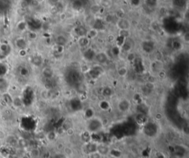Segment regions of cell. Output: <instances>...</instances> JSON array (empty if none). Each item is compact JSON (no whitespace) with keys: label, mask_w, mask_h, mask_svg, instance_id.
<instances>
[{"label":"cell","mask_w":189,"mask_h":158,"mask_svg":"<svg viewBox=\"0 0 189 158\" xmlns=\"http://www.w3.org/2000/svg\"><path fill=\"white\" fill-rule=\"evenodd\" d=\"M104 128V123L100 117H94L87 120L86 123V130L89 133H99Z\"/></svg>","instance_id":"cell-1"},{"label":"cell","mask_w":189,"mask_h":158,"mask_svg":"<svg viewBox=\"0 0 189 158\" xmlns=\"http://www.w3.org/2000/svg\"><path fill=\"white\" fill-rule=\"evenodd\" d=\"M132 103L131 101L127 98H122L119 100V101L117 103V109L121 113H126L130 110Z\"/></svg>","instance_id":"cell-2"},{"label":"cell","mask_w":189,"mask_h":158,"mask_svg":"<svg viewBox=\"0 0 189 158\" xmlns=\"http://www.w3.org/2000/svg\"><path fill=\"white\" fill-rule=\"evenodd\" d=\"M109 59V58L108 54L104 51H100L96 53L94 58V61L97 63V64H99V65L106 64V62H108Z\"/></svg>","instance_id":"cell-3"},{"label":"cell","mask_w":189,"mask_h":158,"mask_svg":"<svg viewBox=\"0 0 189 158\" xmlns=\"http://www.w3.org/2000/svg\"><path fill=\"white\" fill-rule=\"evenodd\" d=\"M97 145H98V143L93 141V140L88 143H85L83 144L82 151H84V154H86L87 155H89V154H91V153L94 152V151H96Z\"/></svg>","instance_id":"cell-4"},{"label":"cell","mask_w":189,"mask_h":158,"mask_svg":"<svg viewBox=\"0 0 189 158\" xmlns=\"http://www.w3.org/2000/svg\"><path fill=\"white\" fill-rule=\"evenodd\" d=\"M116 26L119 30H129L131 29V22L127 19H119L116 21Z\"/></svg>","instance_id":"cell-5"},{"label":"cell","mask_w":189,"mask_h":158,"mask_svg":"<svg viewBox=\"0 0 189 158\" xmlns=\"http://www.w3.org/2000/svg\"><path fill=\"white\" fill-rule=\"evenodd\" d=\"M110 150L111 147L109 146V145L105 143H98V145H97L96 151H98V152L99 153L100 155H101L103 157L109 155V152H110Z\"/></svg>","instance_id":"cell-6"},{"label":"cell","mask_w":189,"mask_h":158,"mask_svg":"<svg viewBox=\"0 0 189 158\" xmlns=\"http://www.w3.org/2000/svg\"><path fill=\"white\" fill-rule=\"evenodd\" d=\"M68 39L67 38V36H65L64 35L62 34H59L55 37L54 39V42H55V45H58V46H61V47H65L68 44Z\"/></svg>","instance_id":"cell-7"},{"label":"cell","mask_w":189,"mask_h":158,"mask_svg":"<svg viewBox=\"0 0 189 158\" xmlns=\"http://www.w3.org/2000/svg\"><path fill=\"white\" fill-rule=\"evenodd\" d=\"M14 45L19 50H23V49H27V39L24 37L16 38L14 41Z\"/></svg>","instance_id":"cell-8"},{"label":"cell","mask_w":189,"mask_h":158,"mask_svg":"<svg viewBox=\"0 0 189 158\" xmlns=\"http://www.w3.org/2000/svg\"><path fill=\"white\" fill-rule=\"evenodd\" d=\"M41 74H42L43 77L46 78L47 80H50V79H53V78L54 77V70L53 68L50 67H46L42 69Z\"/></svg>","instance_id":"cell-9"},{"label":"cell","mask_w":189,"mask_h":158,"mask_svg":"<svg viewBox=\"0 0 189 158\" xmlns=\"http://www.w3.org/2000/svg\"><path fill=\"white\" fill-rule=\"evenodd\" d=\"M74 33L79 38L84 37L87 36V29L86 28L84 25H77L74 28Z\"/></svg>","instance_id":"cell-10"},{"label":"cell","mask_w":189,"mask_h":158,"mask_svg":"<svg viewBox=\"0 0 189 158\" xmlns=\"http://www.w3.org/2000/svg\"><path fill=\"white\" fill-rule=\"evenodd\" d=\"M132 47H133V43L131 41V39H126V40L124 41L123 44L121 46V50L123 52H126V53H130L131 50H132Z\"/></svg>","instance_id":"cell-11"},{"label":"cell","mask_w":189,"mask_h":158,"mask_svg":"<svg viewBox=\"0 0 189 158\" xmlns=\"http://www.w3.org/2000/svg\"><path fill=\"white\" fill-rule=\"evenodd\" d=\"M31 62L34 66H36L37 67H40L41 66H42L43 62H44V59L41 55H35L32 58Z\"/></svg>","instance_id":"cell-12"},{"label":"cell","mask_w":189,"mask_h":158,"mask_svg":"<svg viewBox=\"0 0 189 158\" xmlns=\"http://www.w3.org/2000/svg\"><path fill=\"white\" fill-rule=\"evenodd\" d=\"M95 53L94 50L91 48H86V50L84 52V57L86 60L87 61H93L94 60Z\"/></svg>","instance_id":"cell-13"},{"label":"cell","mask_w":189,"mask_h":158,"mask_svg":"<svg viewBox=\"0 0 189 158\" xmlns=\"http://www.w3.org/2000/svg\"><path fill=\"white\" fill-rule=\"evenodd\" d=\"M89 43H90V40H89L88 38H87L86 36L84 37H80L78 39V44H79V46L81 48H83V49H86V48L89 47Z\"/></svg>","instance_id":"cell-14"},{"label":"cell","mask_w":189,"mask_h":158,"mask_svg":"<svg viewBox=\"0 0 189 158\" xmlns=\"http://www.w3.org/2000/svg\"><path fill=\"white\" fill-rule=\"evenodd\" d=\"M98 33H99V31H98V29L92 27V28L87 30V36H86V37L88 38V39L91 41L93 39H94L95 38L98 37Z\"/></svg>","instance_id":"cell-15"},{"label":"cell","mask_w":189,"mask_h":158,"mask_svg":"<svg viewBox=\"0 0 189 158\" xmlns=\"http://www.w3.org/2000/svg\"><path fill=\"white\" fill-rule=\"evenodd\" d=\"M71 5L74 10L79 11V10L82 9V7H84V2L82 0H73Z\"/></svg>","instance_id":"cell-16"},{"label":"cell","mask_w":189,"mask_h":158,"mask_svg":"<svg viewBox=\"0 0 189 158\" xmlns=\"http://www.w3.org/2000/svg\"><path fill=\"white\" fill-rule=\"evenodd\" d=\"M128 69L126 66L120 67L118 69V70H117V74H118V76L120 77V78H125L127 75V74H128Z\"/></svg>","instance_id":"cell-17"},{"label":"cell","mask_w":189,"mask_h":158,"mask_svg":"<svg viewBox=\"0 0 189 158\" xmlns=\"http://www.w3.org/2000/svg\"><path fill=\"white\" fill-rule=\"evenodd\" d=\"M27 28V24L25 20H21L19 21L16 25V29L19 30V32H25V30Z\"/></svg>","instance_id":"cell-18"},{"label":"cell","mask_w":189,"mask_h":158,"mask_svg":"<svg viewBox=\"0 0 189 158\" xmlns=\"http://www.w3.org/2000/svg\"><path fill=\"white\" fill-rule=\"evenodd\" d=\"M81 140H83L84 143H88L92 140V134L89 133V131L86 130L84 132H82V134L81 135Z\"/></svg>","instance_id":"cell-19"},{"label":"cell","mask_w":189,"mask_h":158,"mask_svg":"<svg viewBox=\"0 0 189 158\" xmlns=\"http://www.w3.org/2000/svg\"><path fill=\"white\" fill-rule=\"evenodd\" d=\"M101 5L96 4V5H92L91 7H90V10H89V11H90V13H91L92 14L97 15L98 14V13H100V11H101Z\"/></svg>","instance_id":"cell-20"},{"label":"cell","mask_w":189,"mask_h":158,"mask_svg":"<svg viewBox=\"0 0 189 158\" xmlns=\"http://www.w3.org/2000/svg\"><path fill=\"white\" fill-rule=\"evenodd\" d=\"M102 95L106 97V98H109L113 95V89L109 87H104L103 90H102Z\"/></svg>","instance_id":"cell-21"},{"label":"cell","mask_w":189,"mask_h":158,"mask_svg":"<svg viewBox=\"0 0 189 158\" xmlns=\"http://www.w3.org/2000/svg\"><path fill=\"white\" fill-rule=\"evenodd\" d=\"M84 116L87 120L90 119L92 117H94L95 116V113H94V111L93 110L92 108H88L85 111H84Z\"/></svg>","instance_id":"cell-22"},{"label":"cell","mask_w":189,"mask_h":158,"mask_svg":"<svg viewBox=\"0 0 189 158\" xmlns=\"http://www.w3.org/2000/svg\"><path fill=\"white\" fill-rule=\"evenodd\" d=\"M99 107H100V109H102V110L106 111L110 108V103H109V101H106V100H104V101H101L99 103Z\"/></svg>","instance_id":"cell-23"},{"label":"cell","mask_w":189,"mask_h":158,"mask_svg":"<svg viewBox=\"0 0 189 158\" xmlns=\"http://www.w3.org/2000/svg\"><path fill=\"white\" fill-rule=\"evenodd\" d=\"M27 39H30L31 41H35L38 39V33L35 31H29L27 34Z\"/></svg>","instance_id":"cell-24"},{"label":"cell","mask_w":189,"mask_h":158,"mask_svg":"<svg viewBox=\"0 0 189 158\" xmlns=\"http://www.w3.org/2000/svg\"><path fill=\"white\" fill-rule=\"evenodd\" d=\"M174 5L178 7H183L186 5L187 0H174Z\"/></svg>","instance_id":"cell-25"},{"label":"cell","mask_w":189,"mask_h":158,"mask_svg":"<svg viewBox=\"0 0 189 158\" xmlns=\"http://www.w3.org/2000/svg\"><path fill=\"white\" fill-rule=\"evenodd\" d=\"M119 36L128 39L129 37V30H119Z\"/></svg>","instance_id":"cell-26"},{"label":"cell","mask_w":189,"mask_h":158,"mask_svg":"<svg viewBox=\"0 0 189 158\" xmlns=\"http://www.w3.org/2000/svg\"><path fill=\"white\" fill-rule=\"evenodd\" d=\"M116 16H117L118 19L125 18V11L122 9L118 10V11H117V12H116Z\"/></svg>","instance_id":"cell-27"},{"label":"cell","mask_w":189,"mask_h":158,"mask_svg":"<svg viewBox=\"0 0 189 158\" xmlns=\"http://www.w3.org/2000/svg\"><path fill=\"white\" fill-rule=\"evenodd\" d=\"M12 102L13 103V105H14L15 107H19L21 106V99H20L19 98H13V99L12 100Z\"/></svg>","instance_id":"cell-28"},{"label":"cell","mask_w":189,"mask_h":158,"mask_svg":"<svg viewBox=\"0 0 189 158\" xmlns=\"http://www.w3.org/2000/svg\"><path fill=\"white\" fill-rule=\"evenodd\" d=\"M89 158H102L103 156L101 155H100L98 151H94V152L89 154V155H87Z\"/></svg>","instance_id":"cell-29"},{"label":"cell","mask_w":189,"mask_h":158,"mask_svg":"<svg viewBox=\"0 0 189 158\" xmlns=\"http://www.w3.org/2000/svg\"><path fill=\"white\" fill-rule=\"evenodd\" d=\"M182 41H183L185 44H188L189 42V32L188 31H186L185 33L182 35Z\"/></svg>","instance_id":"cell-30"},{"label":"cell","mask_w":189,"mask_h":158,"mask_svg":"<svg viewBox=\"0 0 189 158\" xmlns=\"http://www.w3.org/2000/svg\"><path fill=\"white\" fill-rule=\"evenodd\" d=\"M18 55L21 58H25L27 55V49H23V50H18Z\"/></svg>","instance_id":"cell-31"},{"label":"cell","mask_w":189,"mask_h":158,"mask_svg":"<svg viewBox=\"0 0 189 158\" xmlns=\"http://www.w3.org/2000/svg\"><path fill=\"white\" fill-rule=\"evenodd\" d=\"M146 3L149 7H154L157 3V0H145Z\"/></svg>","instance_id":"cell-32"},{"label":"cell","mask_w":189,"mask_h":158,"mask_svg":"<svg viewBox=\"0 0 189 158\" xmlns=\"http://www.w3.org/2000/svg\"><path fill=\"white\" fill-rule=\"evenodd\" d=\"M7 50H8V45H7V44H5V43L1 44V45H0V50H1V51L5 53V52L7 51Z\"/></svg>","instance_id":"cell-33"},{"label":"cell","mask_w":189,"mask_h":158,"mask_svg":"<svg viewBox=\"0 0 189 158\" xmlns=\"http://www.w3.org/2000/svg\"><path fill=\"white\" fill-rule=\"evenodd\" d=\"M6 134L5 132L2 130H0V140H4V139L6 138Z\"/></svg>","instance_id":"cell-34"},{"label":"cell","mask_w":189,"mask_h":158,"mask_svg":"<svg viewBox=\"0 0 189 158\" xmlns=\"http://www.w3.org/2000/svg\"><path fill=\"white\" fill-rule=\"evenodd\" d=\"M112 19H113V17H112V15H108V16H106L105 20H106V22H108V23H110V22H112Z\"/></svg>","instance_id":"cell-35"},{"label":"cell","mask_w":189,"mask_h":158,"mask_svg":"<svg viewBox=\"0 0 189 158\" xmlns=\"http://www.w3.org/2000/svg\"><path fill=\"white\" fill-rule=\"evenodd\" d=\"M2 157H2V155L0 153V158H2Z\"/></svg>","instance_id":"cell-36"}]
</instances>
